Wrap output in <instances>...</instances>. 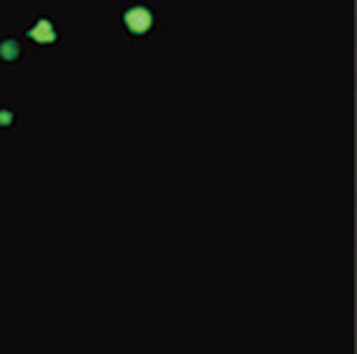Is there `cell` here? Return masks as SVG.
Returning <instances> with one entry per match:
<instances>
[{"label": "cell", "instance_id": "6da1fadb", "mask_svg": "<svg viewBox=\"0 0 357 354\" xmlns=\"http://www.w3.org/2000/svg\"><path fill=\"white\" fill-rule=\"evenodd\" d=\"M164 0H112L107 8V18L120 46H149L156 38L158 29L166 23Z\"/></svg>", "mask_w": 357, "mask_h": 354}, {"label": "cell", "instance_id": "277c9868", "mask_svg": "<svg viewBox=\"0 0 357 354\" xmlns=\"http://www.w3.org/2000/svg\"><path fill=\"white\" fill-rule=\"evenodd\" d=\"M29 61V52L15 33H0V67L21 69Z\"/></svg>", "mask_w": 357, "mask_h": 354}, {"label": "cell", "instance_id": "3957f363", "mask_svg": "<svg viewBox=\"0 0 357 354\" xmlns=\"http://www.w3.org/2000/svg\"><path fill=\"white\" fill-rule=\"evenodd\" d=\"M26 123V107H23L15 95L0 92V141H6Z\"/></svg>", "mask_w": 357, "mask_h": 354}, {"label": "cell", "instance_id": "7a4b0ae2", "mask_svg": "<svg viewBox=\"0 0 357 354\" xmlns=\"http://www.w3.org/2000/svg\"><path fill=\"white\" fill-rule=\"evenodd\" d=\"M26 46V52H36V56H46V49H54V46L61 41V31L59 23L54 21L52 15H31L29 21L23 23L21 36H18Z\"/></svg>", "mask_w": 357, "mask_h": 354}]
</instances>
